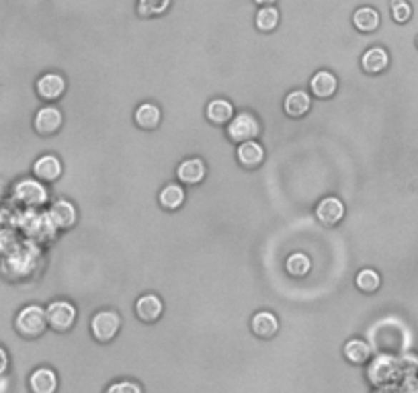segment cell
Returning a JSON list of instances; mask_svg holds the SVG:
<instances>
[{
	"instance_id": "6da1fadb",
	"label": "cell",
	"mask_w": 418,
	"mask_h": 393,
	"mask_svg": "<svg viewBox=\"0 0 418 393\" xmlns=\"http://www.w3.org/2000/svg\"><path fill=\"white\" fill-rule=\"evenodd\" d=\"M402 367H400V359L394 357H377L372 364H369V381L377 389H394L396 381L402 379Z\"/></svg>"
},
{
	"instance_id": "7a4b0ae2",
	"label": "cell",
	"mask_w": 418,
	"mask_h": 393,
	"mask_svg": "<svg viewBox=\"0 0 418 393\" xmlns=\"http://www.w3.org/2000/svg\"><path fill=\"white\" fill-rule=\"evenodd\" d=\"M16 332L27 336V338H37L46 332L47 328V316L46 309L39 305H27L19 312L15 319Z\"/></svg>"
},
{
	"instance_id": "3957f363",
	"label": "cell",
	"mask_w": 418,
	"mask_h": 393,
	"mask_svg": "<svg viewBox=\"0 0 418 393\" xmlns=\"http://www.w3.org/2000/svg\"><path fill=\"white\" fill-rule=\"evenodd\" d=\"M259 134H261V123L250 113H240L228 121V136L232 141L242 144L248 139H254Z\"/></svg>"
},
{
	"instance_id": "277c9868",
	"label": "cell",
	"mask_w": 418,
	"mask_h": 393,
	"mask_svg": "<svg viewBox=\"0 0 418 393\" xmlns=\"http://www.w3.org/2000/svg\"><path fill=\"white\" fill-rule=\"evenodd\" d=\"M119 328H121V318L117 316V312H111V309L94 314L93 322H91V332L99 342L113 340L119 332Z\"/></svg>"
},
{
	"instance_id": "5b68a950",
	"label": "cell",
	"mask_w": 418,
	"mask_h": 393,
	"mask_svg": "<svg viewBox=\"0 0 418 393\" xmlns=\"http://www.w3.org/2000/svg\"><path fill=\"white\" fill-rule=\"evenodd\" d=\"M47 324L58 330V332H66L72 328L74 319H76V307L70 302H54L47 305L46 309Z\"/></svg>"
},
{
	"instance_id": "8992f818",
	"label": "cell",
	"mask_w": 418,
	"mask_h": 393,
	"mask_svg": "<svg viewBox=\"0 0 418 393\" xmlns=\"http://www.w3.org/2000/svg\"><path fill=\"white\" fill-rule=\"evenodd\" d=\"M13 195L16 201L25 203V205H44L47 201V189L39 181H33V179H23L21 182H16L15 189H13Z\"/></svg>"
},
{
	"instance_id": "52a82bcc",
	"label": "cell",
	"mask_w": 418,
	"mask_h": 393,
	"mask_svg": "<svg viewBox=\"0 0 418 393\" xmlns=\"http://www.w3.org/2000/svg\"><path fill=\"white\" fill-rule=\"evenodd\" d=\"M62 111L58 106H44L35 115V129L41 136H54L62 127Z\"/></svg>"
},
{
	"instance_id": "ba28073f",
	"label": "cell",
	"mask_w": 418,
	"mask_h": 393,
	"mask_svg": "<svg viewBox=\"0 0 418 393\" xmlns=\"http://www.w3.org/2000/svg\"><path fill=\"white\" fill-rule=\"evenodd\" d=\"M316 217L324 226H337L344 217V203L339 196H324L316 207Z\"/></svg>"
},
{
	"instance_id": "9c48e42d",
	"label": "cell",
	"mask_w": 418,
	"mask_h": 393,
	"mask_svg": "<svg viewBox=\"0 0 418 393\" xmlns=\"http://www.w3.org/2000/svg\"><path fill=\"white\" fill-rule=\"evenodd\" d=\"M33 172H35V176H37L39 181H46V182L58 181V179L62 176V162H60V158H58V156H54V154H46V156H41V158H37V160H35V164H33Z\"/></svg>"
},
{
	"instance_id": "30bf717a",
	"label": "cell",
	"mask_w": 418,
	"mask_h": 393,
	"mask_svg": "<svg viewBox=\"0 0 418 393\" xmlns=\"http://www.w3.org/2000/svg\"><path fill=\"white\" fill-rule=\"evenodd\" d=\"M66 91V80L60 74H44L37 80V94L46 101L60 99Z\"/></svg>"
},
{
	"instance_id": "8fae6325",
	"label": "cell",
	"mask_w": 418,
	"mask_h": 393,
	"mask_svg": "<svg viewBox=\"0 0 418 393\" xmlns=\"http://www.w3.org/2000/svg\"><path fill=\"white\" fill-rule=\"evenodd\" d=\"M179 181L185 184H199L205 179V164L201 158H186L176 168Z\"/></svg>"
},
{
	"instance_id": "7c38bea8",
	"label": "cell",
	"mask_w": 418,
	"mask_h": 393,
	"mask_svg": "<svg viewBox=\"0 0 418 393\" xmlns=\"http://www.w3.org/2000/svg\"><path fill=\"white\" fill-rule=\"evenodd\" d=\"M164 312V305L162 299L158 295H141L136 303V314L141 322H156V319L162 316Z\"/></svg>"
},
{
	"instance_id": "4fadbf2b",
	"label": "cell",
	"mask_w": 418,
	"mask_h": 393,
	"mask_svg": "<svg viewBox=\"0 0 418 393\" xmlns=\"http://www.w3.org/2000/svg\"><path fill=\"white\" fill-rule=\"evenodd\" d=\"M337 86H339L337 76L328 72V70H320V72L312 76L310 89L318 99H330L337 92Z\"/></svg>"
},
{
	"instance_id": "5bb4252c",
	"label": "cell",
	"mask_w": 418,
	"mask_h": 393,
	"mask_svg": "<svg viewBox=\"0 0 418 393\" xmlns=\"http://www.w3.org/2000/svg\"><path fill=\"white\" fill-rule=\"evenodd\" d=\"M49 219L54 222V226L58 227L74 226V222H76V207H74L70 201L60 199V201H56V203L51 205V209H49Z\"/></svg>"
},
{
	"instance_id": "9a60e30c",
	"label": "cell",
	"mask_w": 418,
	"mask_h": 393,
	"mask_svg": "<svg viewBox=\"0 0 418 393\" xmlns=\"http://www.w3.org/2000/svg\"><path fill=\"white\" fill-rule=\"evenodd\" d=\"M238 160L244 168H257L264 160V150L263 146L254 139H248L242 141L238 146Z\"/></svg>"
},
{
	"instance_id": "2e32d148",
	"label": "cell",
	"mask_w": 418,
	"mask_h": 393,
	"mask_svg": "<svg viewBox=\"0 0 418 393\" xmlns=\"http://www.w3.org/2000/svg\"><path fill=\"white\" fill-rule=\"evenodd\" d=\"M387 64H389V56H387V51L384 47H372L361 58V66H363V70L367 74H379V72H384L387 68Z\"/></svg>"
},
{
	"instance_id": "e0dca14e",
	"label": "cell",
	"mask_w": 418,
	"mask_h": 393,
	"mask_svg": "<svg viewBox=\"0 0 418 393\" xmlns=\"http://www.w3.org/2000/svg\"><path fill=\"white\" fill-rule=\"evenodd\" d=\"M312 106V99L308 92L304 91H292L285 96L283 109L289 117H304Z\"/></svg>"
},
{
	"instance_id": "ac0fdd59",
	"label": "cell",
	"mask_w": 418,
	"mask_h": 393,
	"mask_svg": "<svg viewBox=\"0 0 418 393\" xmlns=\"http://www.w3.org/2000/svg\"><path fill=\"white\" fill-rule=\"evenodd\" d=\"M29 385L35 393H51L56 392V387H58V377L51 369L41 367V369L33 371Z\"/></svg>"
},
{
	"instance_id": "d6986e66",
	"label": "cell",
	"mask_w": 418,
	"mask_h": 393,
	"mask_svg": "<svg viewBox=\"0 0 418 393\" xmlns=\"http://www.w3.org/2000/svg\"><path fill=\"white\" fill-rule=\"evenodd\" d=\"M279 330V319L271 312H259L252 318V332L261 338H271Z\"/></svg>"
},
{
	"instance_id": "ffe728a7",
	"label": "cell",
	"mask_w": 418,
	"mask_h": 393,
	"mask_svg": "<svg viewBox=\"0 0 418 393\" xmlns=\"http://www.w3.org/2000/svg\"><path fill=\"white\" fill-rule=\"evenodd\" d=\"M234 117V106L226 99H216L207 105V119L216 125H224Z\"/></svg>"
},
{
	"instance_id": "44dd1931",
	"label": "cell",
	"mask_w": 418,
	"mask_h": 393,
	"mask_svg": "<svg viewBox=\"0 0 418 393\" xmlns=\"http://www.w3.org/2000/svg\"><path fill=\"white\" fill-rule=\"evenodd\" d=\"M353 25L363 33H372L379 27V13L372 6H361L353 15Z\"/></svg>"
},
{
	"instance_id": "7402d4cb",
	"label": "cell",
	"mask_w": 418,
	"mask_h": 393,
	"mask_svg": "<svg viewBox=\"0 0 418 393\" xmlns=\"http://www.w3.org/2000/svg\"><path fill=\"white\" fill-rule=\"evenodd\" d=\"M160 109L154 103H144L136 111V123L141 129H156L160 125Z\"/></svg>"
},
{
	"instance_id": "603a6c76",
	"label": "cell",
	"mask_w": 418,
	"mask_h": 393,
	"mask_svg": "<svg viewBox=\"0 0 418 393\" xmlns=\"http://www.w3.org/2000/svg\"><path fill=\"white\" fill-rule=\"evenodd\" d=\"M344 357L351 361V363L361 364L367 363L369 357H372V348L365 340H359V338H353L344 344Z\"/></svg>"
},
{
	"instance_id": "cb8c5ba5",
	"label": "cell",
	"mask_w": 418,
	"mask_h": 393,
	"mask_svg": "<svg viewBox=\"0 0 418 393\" xmlns=\"http://www.w3.org/2000/svg\"><path fill=\"white\" fill-rule=\"evenodd\" d=\"M185 203V191L183 186L179 184H166L162 191H160V205L164 209H179L181 205Z\"/></svg>"
},
{
	"instance_id": "d4e9b609",
	"label": "cell",
	"mask_w": 418,
	"mask_h": 393,
	"mask_svg": "<svg viewBox=\"0 0 418 393\" xmlns=\"http://www.w3.org/2000/svg\"><path fill=\"white\" fill-rule=\"evenodd\" d=\"M285 269L292 277H306L312 269V260L304 252H294L285 260Z\"/></svg>"
},
{
	"instance_id": "484cf974",
	"label": "cell",
	"mask_w": 418,
	"mask_h": 393,
	"mask_svg": "<svg viewBox=\"0 0 418 393\" xmlns=\"http://www.w3.org/2000/svg\"><path fill=\"white\" fill-rule=\"evenodd\" d=\"M254 23H257V27L264 33H269V31H273L279 25V11L275 6H269V4H264L263 9L257 13V19H254Z\"/></svg>"
},
{
	"instance_id": "4316f807",
	"label": "cell",
	"mask_w": 418,
	"mask_h": 393,
	"mask_svg": "<svg viewBox=\"0 0 418 393\" xmlns=\"http://www.w3.org/2000/svg\"><path fill=\"white\" fill-rule=\"evenodd\" d=\"M357 287L361 289V291H365V293H373V291H377L379 285H382V279H379V274L373 271V269H363V271L357 274Z\"/></svg>"
},
{
	"instance_id": "83f0119b",
	"label": "cell",
	"mask_w": 418,
	"mask_h": 393,
	"mask_svg": "<svg viewBox=\"0 0 418 393\" xmlns=\"http://www.w3.org/2000/svg\"><path fill=\"white\" fill-rule=\"evenodd\" d=\"M171 6V0H139L138 13L141 16L162 15Z\"/></svg>"
},
{
	"instance_id": "f1b7e54d",
	"label": "cell",
	"mask_w": 418,
	"mask_h": 393,
	"mask_svg": "<svg viewBox=\"0 0 418 393\" xmlns=\"http://www.w3.org/2000/svg\"><path fill=\"white\" fill-rule=\"evenodd\" d=\"M392 16L396 23H408L412 16V6L406 0H392Z\"/></svg>"
},
{
	"instance_id": "f546056e",
	"label": "cell",
	"mask_w": 418,
	"mask_h": 393,
	"mask_svg": "<svg viewBox=\"0 0 418 393\" xmlns=\"http://www.w3.org/2000/svg\"><path fill=\"white\" fill-rule=\"evenodd\" d=\"M139 393L141 392V387L136 385V383H129V381H124V383H115V385H111L109 387V393Z\"/></svg>"
},
{
	"instance_id": "4dcf8cb0",
	"label": "cell",
	"mask_w": 418,
	"mask_h": 393,
	"mask_svg": "<svg viewBox=\"0 0 418 393\" xmlns=\"http://www.w3.org/2000/svg\"><path fill=\"white\" fill-rule=\"evenodd\" d=\"M6 367H9V354L4 352V348H0V375H4Z\"/></svg>"
},
{
	"instance_id": "1f68e13d",
	"label": "cell",
	"mask_w": 418,
	"mask_h": 393,
	"mask_svg": "<svg viewBox=\"0 0 418 393\" xmlns=\"http://www.w3.org/2000/svg\"><path fill=\"white\" fill-rule=\"evenodd\" d=\"M257 4H273L275 0H254Z\"/></svg>"
},
{
	"instance_id": "d6a6232c",
	"label": "cell",
	"mask_w": 418,
	"mask_h": 393,
	"mask_svg": "<svg viewBox=\"0 0 418 393\" xmlns=\"http://www.w3.org/2000/svg\"><path fill=\"white\" fill-rule=\"evenodd\" d=\"M417 47H418V37H417Z\"/></svg>"
}]
</instances>
